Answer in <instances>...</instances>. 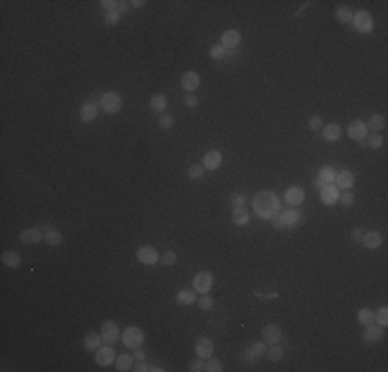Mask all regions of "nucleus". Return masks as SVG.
Masks as SVG:
<instances>
[{
	"instance_id": "1",
	"label": "nucleus",
	"mask_w": 388,
	"mask_h": 372,
	"mask_svg": "<svg viewBox=\"0 0 388 372\" xmlns=\"http://www.w3.org/2000/svg\"><path fill=\"white\" fill-rule=\"evenodd\" d=\"M252 209L260 219L269 221L281 211V201H279L277 193H272V190H260V193L254 195V198H252Z\"/></svg>"
},
{
	"instance_id": "2",
	"label": "nucleus",
	"mask_w": 388,
	"mask_h": 372,
	"mask_svg": "<svg viewBox=\"0 0 388 372\" xmlns=\"http://www.w3.org/2000/svg\"><path fill=\"white\" fill-rule=\"evenodd\" d=\"M300 223H302V211L297 209V207L279 211L275 217H272V226L277 230H291V228H297Z\"/></svg>"
},
{
	"instance_id": "3",
	"label": "nucleus",
	"mask_w": 388,
	"mask_h": 372,
	"mask_svg": "<svg viewBox=\"0 0 388 372\" xmlns=\"http://www.w3.org/2000/svg\"><path fill=\"white\" fill-rule=\"evenodd\" d=\"M120 341L124 343V347H128V350H136V347H140L145 343V331L136 325H130L122 331Z\"/></svg>"
},
{
	"instance_id": "4",
	"label": "nucleus",
	"mask_w": 388,
	"mask_h": 372,
	"mask_svg": "<svg viewBox=\"0 0 388 372\" xmlns=\"http://www.w3.org/2000/svg\"><path fill=\"white\" fill-rule=\"evenodd\" d=\"M99 107L105 114H118L122 110V97L116 93V91H105V93L99 97Z\"/></svg>"
},
{
	"instance_id": "5",
	"label": "nucleus",
	"mask_w": 388,
	"mask_h": 372,
	"mask_svg": "<svg viewBox=\"0 0 388 372\" xmlns=\"http://www.w3.org/2000/svg\"><path fill=\"white\" fill-rule=\"evenodd\" d=\"M213 283H215V277H213V273H209V271H201V273H196V275L192 277V289L196 294H209L211 292V287H213Z\"/></svg>"
},
{
	"instance_id": "6",
	"label": "nucleus",
	"mask_w": 388,
	"mask_h": 372,
	"mask_svg": "<svg viewBox=\"0 0 388 372\" xmlns=\"http://www.w3.org/2000/svg\"><path fill=\"white\" fill-rule=\"evenodd\" d=\"M351 23L355 25V29H357L359 33H371V31H374V19H371V15L368 11L353 13Z\"/></svg>"
},
{
	"instance_id": "7",
	"label": "nucleus",
	"mask_w": 388,
	"mask_h": 372,
	"mask_svg": "<svg viewBox=\"0 0 388 372\" xmlns=\"http://www.w3.org/2000/svg\"><path fill=\"white\" fill-rule=\"evenodd\" d=\"M101 339H103V343H110V345H114L116 341H120V337H122V331H120V327H118V322H114V320H105L103 325H101Z\"/></svg>"
},
{
	"instance_id": "8",
	"label": "nucleus",
	"mask_w": 388,
	"mask_h": 372,
	"mask_svg": "<svg viewBox=\"0 0 388 372\" xmlns=\"http://www.w3.org/2000/svg\"><path fill=\"white\" fill-rule=\"evenodd\" d=\"M136 259H138V263L153 267V265H157L161 261V254L157 252V248H153V246H140L136 250Z\"/></svg>"
},
{
	"instance_id": "9",
	"label": "nucleus",
	"mask_w": 388,
	"mask_h": 372,
	"mask_svg": "<svg viewBox=\"0 0 388 372\" xmlns=\"http://www.w3.org/2000/svg\"><path fill=\"white\" fill-rule=\"evenodd\" d=\"M114 362H116V350L110 343L101 345L95 352V364H97V366H112Z\"/></svg>"
},
{
	"instance_id": "10",
	"label": "nucleus",
	"mask_w": 388,
	"mask_h": 372,
	"mask_svg": "<svg viewBox=\"0 0 388 372\" xmlns=\"http://www.w3.org/2000/svg\"><path fill=\"white\" fill-rule=\"evenodd\" d=\"M281 337H283V331H281L279 325H275V322H270V325H264L262 327V341L264 343H281Z\"/></svg>"
},
{
	"instance_id": "11",
	"label": "nucleus",
	"mask_w": 388,
	"mask_h": 372,
	"mask_svg": "<svg viewBox=\"0 0 388 372\" xmlns=\"http://www.w3.org/2000/svg\"><path fill=\"white\" fill-rule=\"evenodd\" d=\"M264 354H267V343L256 341L248 347V350H244V360L246 362H258L260 358H264Z\"/></svg>"
},
{
	"instance_id": "12",
	"label": "nucleus",
	"mask_w": 388,
	"mask_h": 372,
	"mask_svg": "<svg viewBox=\"0 0 388 372\" xmlns=\"http://www.w3.org/2000/svg\"><path fill=\"white\" fill-rule=\"evenodd\" d=\"M305 201V190L302 186H289L285 190V203L291 207H300Z\"/></svg>"
},
{
	"instance_id": "13",
	"label": "nucleus",
	"mask_w": 388,
	"mask_h": 372,
	"mask_svg": "<svg viewBox=\"0 0 388 372\" xmlns=\"http://www.w3.org/2000/svg\"><path fill=\"white\" fill-rule=\"evenodd\" d=\"M221 163H223V155H221L219 149H211V151H206L204 157H202V168H204V170L215 172Z\"/></svg>"
},
{
	"instance_id": "14",
	"label": "nucleus",
	"mask_w": 388,
	"mask_h": 372,
	"mask_svg": "<svg viewBox=\"0 0 388 372\" xmlns=\"http://www.w3.org/2000/svg\"><path fill=\"white\" fill-rule=\"evenodd\" d=\"M213 350H215V345H213V341H211L209 337H198V339H196L194 352H196V355H198V358L209 360L211 355H213Z\"/></svg>"
},
{
	"instance_id": "15",
	"label": "nucleus",
	"mask_w": 388,
	"mask_h": 372,
	"mask_svg": "<svg viewBox=\"0 0 388 372\" xmlns=\"http://www.w3.org/2000/svg\"><path fill=\"white\" fill-rule=\"evenodd\" d=\"M355 184V174L349 170H343V172H337L335 176V186L338 190H351Z\"/></svg>"
},
{
	"instance_id": "16",
	"label": "nucleus",
	"mask_w": 388,
	"mask_h": 372,
	"mask_svg": "<svg viewBox=\"0 0 388 372\" xmlns=\"http://www.w3.org/2000/svg\"><path fill=\"white\" fill-rule=\"evenodd\" d=\"M382 337H384V329L376 325V322L366 325V329H363V341L366 343H378V341H382Z\"/></svg>"
},
{
	"instance_id": "17",
	"label": "nucleus",
	"mask_w": 388,
	"mask_h": 372,
	"mask_svg": "<svg viewBox=\"0 0 388 372\" xmlns=\"http://www.w3.org/2000/svg\"><path fill=\"white\" fill-rule=\"evenodd\" d=\"M347 135H349L353 141H363V139L368 137V126H366V122H361V120H351L349 126H347Z\"/></svg>"
},
{
	"instance_id": "18",
	"label": "nucleus",
	"mask_w": 388,
	"mask_h": 372,
	"mask_svg": "<svg viewBox=\"0 0 388 372\" xmlns=\"http://www.w3.org/2000/svg\"><path fill=\"white\" fill-rule=\"evenodd\" d=\"M180 83H182V87H184L186 93H194V91L201 87V77H198V72L188 71V72L182 74V81Z\"/></svg>"
},
{
	"instance_id": "19",
	"label": "nucleus",
	"mask_w": 388,
	"mask_h": 372,
	"mask_svg": "<svg viewBox=\"0 0 388 372\" xmlns=\"http://www.w3.org/2000/svg\"><path fill=\"white\" fill-rule=\"evenodd\" d=\"M44 240V230L39 228H29V230H23L19 234V242L21 244H37Z\"/></svg>"
},
{
	"instance_id": "20",
	"label": "nucleus",
	"mask_w": 388,
	"mask_h": 372,
	"mask_svg": "<svg viewBox=\"0 0 388 372\" xmlns=\"http://www.w3.org/2000/svg\"><path fill=\"white\" fill-rule=\"evenodd\" d=\"M239 41H242V33H239L237 29H227V31H223L219 44L225 50H231V48H237Z\"/></svg>"
},
{
	"instance_id": "21",
	"label": "nucleus",
	"mask_w": 388,
	"mask_h": 372,
	"mask_svg": "<svg viewBox=\"0 0 388 372\" xmlns=\"http://www.w3.org/2000/svg\"><path fill=\"white\" fill-rule=\"evenodd\" d=\"M338 195H341V190H338L337 186H333V184H326V186L320 188V198H322V203L328 205V207H333V205L338 203Z\"/></svg>"
},
{
	"instance_id": "22",
	"label": "nucleus",
	"mask_w": 388,
	"mask_h": 372,
	"mask_svg": "<svg viewBox=\"0 0 388 372\" xmlns=\"http://www.w3.org/2000/svg\"><path fill=\"white\" fill-rule=\"evenodd\" d=\"M341 126L338 124H324L322 126V130H320V135H322V139L326 141V143H335V141H338V137H341Z\"/></svg>"
},
{
	"instance_id": "23",
	"label": "nucleus",
	"mask_w": 388,
	"mask_h": 372,
	"mask_svg": "<svg viewBox=\"0 0 388 372\" xmlns=\"http://www.w3.org/2000/svg\"><path fill=\"white\" fill-rule=\"evenodd\" d=\"M97 112H99V107H97L95 102H85V104L81 106L79 116H81L83 122H93V120L97 118Z\"/></svg>"
},
{
	"instance_id": "24",
	"label": "nucleus",
	"mask_w": 388,
	"mask_h": 372,
	"mask_svg": "<svg viewBox=\"0 0 388 372\" xmlns=\"http://www.w3.org/2000/svg\"><path fill=\"white\" fill-rule=\"evenodd\" d=\"M361 244L370 250H376V248L382 246V234L380 231H368V234L361 236Z\"/></svg>"
},
{
	"instance_id": "25",
	"label": "nucleus",
	"mask_w": 388,
	"mask_h": 372,
	"mask_svg": "<svg viewBox=\"0 0 388 372\" xmlns=\"http://www.w3.org/2000/svg\"><path fill=\"white\" fill-rule=\"evenodd\" d=\"M116 370H120V372H128V370H132V366H135V355L132 354H120V355H116Z\"/></svg>"
},
{
	"instance_id": "26",
	"label": "nucleus",
	"mask_w": 388,
	"mask_h": 372,
	"mask_svg": "<svg viewBox=\"0 0 388 372\" xmlns=\"http://www.w3.org/2000/svg\"><path fill=\"white\" fill-rule=\"evenodd\" d=\"M231 221H234V226L244 228L250 223V215H248V211L244 209V207H234V211H231Z\"/></svg>"
},
{
	"instance_id": "27",
	"label": "nucleus",
	"mask_w": 388,
	"mask_h": 372,
	"mask_svg": "<svg viewBox=\"0 0 388 372\" xmlns=\"http://www.w3.org/2000/svg\"><path fill=\"white\" fill-rule=\"evenodd\" d=\"M101 343H103L101 333H99V335L89 333V335H85V339H83V347H85V350H89V352H97L99 347H101Z\"/></svg>"
},
{
	"instance_id": "28",
	"label": "nucleus",
	"mask_w": 388,
	"mask_h": 372,
	"mask_svg": "<svg viewBox=\"0 0 388 372\" xmlns=\"http://www.w3.org/2000/svg\"><path fill=\"white\" fill-rule=\"evenodd\" d=\"M176 302L180 306H192L196 302V292L194 289H180L176 294Z\"/></svg>"
},
{
	"instance_id": "29",
	"label": "nucleus",
	"mask_w": 388,
	"mask_h": 372,
	"mask_svg": "<svg viewBox=\"0 0 388 372\" xmlns=\"http://www.w3.org/2000/svg\"><path fill=\"white\" fill-rule=\"evenodd\" d=\"M21 254L19 252H15V250H4L2 252V265H6L8 269H17V267H21Z\"/></svg>"
},
{
	"instance_id": "30",
	"label": "nucleus",
	"mask_w": 388,
	"mask_h": 372,
	"mask_svg": "<svg viewBox=\"0 0 388 372\" xmlns=\"http://www.w3.org/2000/svg\"><path fill=\"white\" fill-rule=\"evenodd\" d=\"M149 106H151V110L157 112V114H163L165 107H168V97L163 93H155L151 99H149Z\"/></svg>"
},
{
	"instance_id": "31",
	"label": "nucleus",
	"mask_w": 388,
	"mask_h": 372,
	"mask_svg": "<svg viewBox=\"0 0 388 372\" xmlns=\"http://www.w3.org/2000/svg\"><path fill=\"white\" fill-rule=\"evenodd\" d=\"M366 126H368V130H371V132H380V130L386 126V118H384L382 114H371L370 120L366 122Z\"/></svg>"
},
{
	"instance_id": "32",
	"label": "nucleus",
	"mask_w": 388,
	"mask_h": 372,
	"mask_svg": "<svg viewBox=\"0 0 388 372\" xmlns=\"http://www.w3.org/2000/svg\"><path fill=\"white\" fill-rule=\"evenodd\" d=\"M44 240H46V244H48V246H58V244H62L64 236H62L58 230L50 228V230H46V231H44Z\"/></svg>"
},
{
	"instance_id": "33",
	"label": "nucleus",
	"mask_w": 388,
	"mask_h": 372,
	"mask_svg": "<svg viewBox=\"0 0 388 372\" xmlns=\"http://www.w3.org/2000/svg\"><path fill=\"white\" fill-rule=\"evenodd\" d=\"M335 176H337V172L330 168V165H324V168L318 170L316 180H320L322 184H333V182H335Z\"/></svg>"
},
{
	"instance_id": "34",
	"label": "nucleus",
	"mask_w": 388,
	"mask_h": 372,
	"mask_svg": "<svg viewBox=\"0 0 388 372\" xmlns=\"http://www.w3.org/2000/svg\"><path fill=\"white\" fill-rule=\"evenodd\" d=\"M264 355H267L270 362H281L285 354H283V347H281L279 343H272L270 347H267V354H264Z\"/></svg>"
},
{
	"instance_id": "35",
	"label": "nucleus",
	"mask_w": 388,
	"mask_h": 372,
	"mask_svg": "<svg viewBox=\"0 0 388 372\" xmlns=\"http://www.w3.org/2000/svg\"><path fill=\"white\" fill-rule=\"evenodd\" d=\"M335 17H337L338 23L347 25V23H351V19H353V11H351L349 6H338L337 11H335Z\"/></svg>"
},
{
	"instance_id": "36",
	"label": "nucleus",
	"mask_w": 388,
	"mask_h": 372,
	"mask_svg": "<svg viewBox=\"0 0 388 372\" xmlns=\"http://www.w3.org/2000/svg\"><path fill=\"white\" fill-rule=\"evenodd\" d=\"M363 143H366V147H370V149H380L384 145V137H380V132H371V135H368L366 139H363Z\"/></svg>"
},
{
	"instance_id": "37",
	"label": "nucleus",
	"mask_w": 388,
	"mask_h": 372,
	"mask_svg": "<svg viewBox=\"0 0 388 372\" xmlns=\"http://www.w3.org/2000/svg\"><path fill=\"white\" fill-rule=\"evenodd\" d=\"M357 322L359 325H371V322H374V310L371 308H359L357 310Z\"/></svg>"
},
{
	"instance_id": "38",
	"label": "nucleus",
	"mask_w": 388,
	"mask_h": 372,
	"mask_svg": "<svg viewBox=\"0 0 388 372\" xmlns=\"http://www.w3.org/2000/svg\"><path fill=\"white\" fill-rule=\"evenodd\" d=\"M209 56H211V60H223V58L227 56V50L223 48L221 44H215V46H211V50H209Z\"/></svg>"
},
{
	"instance_id": "39",
	"label": "nucleus",
	"mask_w": 388,
	"mask_h": 372,
	"mask_svg": "<svg viewBox=\"0 0 388 372\" xmlns=\"http://www.w3.org/2000/svg\"><path fill=\"white\" fill-rule=\"evenodd\" d=\"M374 322L380 327H386L388 325V308L386 306H382V308H378V312H374Z\"/></svg>"
},
{
	"instance_id": "40",
	"label": "nucleus",
	"mask_w": 388,
	"mask_h": 372,
	"mask_svg": "<svg viewBox=\"0 0 388 372\" xmlns=\"http://www.w3.org/2000/svg\"><path fill=\"white\" fill-rule=\"evenodd\" d=\"M132 370H136V372H163L165 368H159L157 364H145V360H143L140 364H136V366H132Z\"/></svg>"
},
{
	"instance_id": "41",
	"label": "nucleus",
	"mask_w": 388,
	"mask_h": 372,
	"mask_svg": "<svg viewBox=\"0 0 388 372\" xmlns=\"http://www.w3.org/2000/svg\"><path fill=\"white\" fill-rule=\"evenodd\" d=\"M204 370L206 372H221L223 370V364H221V360H217V358H211L209 360H204Z\"/></svg>"
},
{
	"instance_id": "42",
	"label": "nucleus",
	"mask_w": 388,
	"mask_h": 372,
	"mask_svg": "<svg viewBox=\"0 0 388 372\" xmlns=\"http://www.w3.org/2000/svg\"><path fill=\"white\" fill-rule=\"evenodd\" d=\"M196 304H198V308H201V310H204V312H209L211 308H213V298L211 296H206V294H202L201 298H198V300H196Z\"/></svg>"
},
{
	"instance_id": "43",
	"label": "nucleus",
	"mask_w": 388,
	"mask_h": 372,
	"mask_svg": "<svg viewBox=\"0 0 388 372\" xmlns=\"http://www.w3.org/2000/svg\"><path fill=\"white\" fill-rule=\"evenodd\" d=\"M204 176V168H202V165H190V168H188V178L190 180H201Z\"/></svg>"
},
{
	"instance_id": "44",
	"label": "nucleus",
	"mask_w": 388,
	"mask_h": 372,
	"mask_svg": "<svg viewBox=\"0 0 388 372\" xmlns=\"http://www.w3.org/2000/svg\"><path fill=\"white\" fill-rule=\"evenodd\" d=\"M355 201V195L351 193V190H343L341 195H338V203H341L343 207H351Z\"/></svg>"
},
{
	"instance_id": "45",
	"label": "nucleus",
	"mask_w": 388,
	"mask_h": 372,
	"mask_svg": "<svg viewBox=\"0 0 388 372\" xmlns=\"http://www.w3.org/2000/svg\"><path fill=\"white\" fill-rule=\"evenodd\" d=\"M159 126L163 128V130H169L171 126H173V116L171 114H159Z\"/></svg>"
},
{
	"instance_id": "46",
	"label": "nucleus",
	"mask_w": 388,
	"mask_h": 372,
	"mask_svg": "<svg viewBox=\"0 0 388 372\" xmlns=\"http://www.w3.org/2000/svg\"><path fill=\"white\" fill-rule=\"evenodd\" d=\"M176 261H178V256H176V252H173V250H168V252L161 254V265H165V267L176 265Z\"/></svg>"
},
{
	"instance_id": "47",
	"label": "nucleus",
	"mask_w": 388,
	"mask_h": 372,
	"mask_svg": "<svg viewBox=\"0 0 388 372\" xmlns=\"http://www.w3.org/2000/svg\"><path fill=\"white\" fill-rule=\"evenodd\" d=\"M308 124H310V128H312V130H316V132H320V130H322V126H324V122H322V118H320V116H310Z\"/></svg>"
},
{
	"instance_id": "48",
	"label": "nucleus",
	"mask_w": 388,
	"mask_h": 372,
	"mask_svg": "<svg viewBox=\"0 0 388 372\" xmlns=\"http://www.w3.org/2000/svg\"><path fill=\"white\" fill-rule=\"evenodd\" d=\"M105 23H107V25H118V23H120V13H118V11L105 13Z\"/></svg>"
},
{
	"instance_id": "49",
	"label": "nucleus",
	"mask_w": 388,
	"mask_h": 372,
	"mask_svg": "<svg viewBox=\"0 0 388 372\" xmlns=\"http://www.w3.org/2000/svg\"><path fill=\"white\" fill-rule=\"evenodd\" d=\"M99 6H101L105 13H110V11H116V8H118V0H101Z\"/></svg>"
},
{
	"instance_id": "50",
	"label": "nucleus",
	"mask_w": 388,
	"mask_h": 372,
	"mask_svg": "<svg viewBox=\"0 0 388 372\" xmlns=\"http://www.w3.org/2000/svg\"><path fill=\"white\" fill-rule=\"evenodd\" d=\"M244 203H246V198H244V195H239V193L231 195V198H229V205L231 207H244Z\"/></svg>"
},
{
	"instance_id": "51",
	"label": "nucleus",
	"mask_w": 388,
	"mask_h": 372,
	"mask_svg": "<svg viewBox=\"0 0 388 372\" xmlns=\"http://www.w3.org/2000/svg\"><path fill=\"white\" fill-rule=\"evenodd\" d=\"M188 370H192V372H201V370H204V360L202 358H198L196 362H190V368Z\"/></svg>"
},
{
	"instance_id": "52",
	"label": "nucleus",
	"mask_w": 388,
	"mask_h": 372,
	"mask_svg": "<svg viewBox=\"0 0 388 372\" xmlns=\"http://www.w3.org/2000/svg\"><path fill=\"white\" fill-rule=\"evenodd\" d=\"M184 104H186V107H196V106H198V99H196L194 93H186Z\"/></svg>"
},
{
	"instance_id": "53",
	"label": "nucleus",
	"mask_w": 388,
	"mask_h": 372,
	"mask_svg": "<svg viewBox=\"0 0 388 372\" xmlns=\"http://www.w3.org/2000/svg\"><path fill=\"white\" fill-rule=\"evenodd\" d=\"M361 236H363V231H361V230H357V228L351 230V240H353V242H359Z\"/></svg>"
},
{
	"instance_id": "54",
	"label": "nucleus",
	"mask_w": 388,
	"mask_h": 372,
	"mask_svg": "<svg viewBox=\"0 0 388 372\" xmlns=\"http://www.w3.org/2000/svg\"><path fill=\"white\" fill-rule=\"evenodd\" d=\"M135 360H138V362L145 360V352L140 350V347H136V350H135Z\"/></svg>"
},
{
	"instance_id": "55",
	"label": "nucleus",
	"mask_w": 388,
	"mask_h": 372,
	"mask_svg": "<svg viewBox=\"0 0 388 372\" xmlns=\"http://www.w3.org/2000/svg\"><path fill=\"white\" fill-rule=\"evenodd\" d=\"M128 4H130V2H118V8H116V11H118V13L122 15V13H124V11H126V8H128Z\"/></svg>"
},
{
	"instance_id": "56",
	"label": "nucleus",
	"mask_w": 388,
	"mask_h": 372,
	"mask_svg": "<svg viewBox=\"0 0 388 372\" xmlns=\"http://www.w3.org/2000/svg\"><path fill=\"white\" fill-rule=\"evenodd\" d=\"M132 6H135V8H143L147 2H145V0H132V2H130Z\"/></svg>"
}]
</instances>
